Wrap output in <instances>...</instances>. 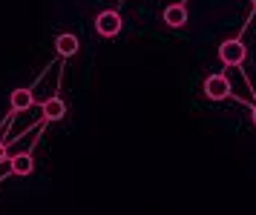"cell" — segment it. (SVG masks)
Returning a JSON list of instances; mask_svg holds the SVG:
<instances>
[{"label":"cell","instance_id":"1","mask_svg":"<svg viewBox=\"0 0 256 215\" xmlns=\"http://www.w3.org/2000/svg\"><path fill=\"white\" fill-rule=\"evenodd\" d=\"M121 26H124V20H121V14L118 11H98V17H95V32L101 34V37H116L118 32H121Z\"/></svg>","mask_w":256,"mask_h":215},{"label":"cell","instance_id":"2","mask_svg":"<svg viewBox=\"0 0 256 215\" xmlns=\"http://www.w3.org/2000/svg\"><path fill=\"white\" fill-rule=\"evenodd\" d=\"M244 55H248V49H244V43L239 37H230V40H224L219 46V57H222L224 66H239L244 60Z\"/></svg>","mask_w":256,"mask_h":215},{"label":"cell","instance_id":"3","mask_svg":"<svg viewBox=\"0 0 256 215\" xmlns=\"http://www.w3.org/2000/svg\"><path fill=\"white\" fill-rule=\"evenodd\" d=\"M204 95H208L210 101H224V98H230V80L224 78V75H210L204 80Z\"/></svg>","mask_w":256,"mask_h":215},{"label":"cell","instance_id":"4","mask_svg":"<svg viewBox=\"0 0 256 215\" xmlns=\"http://www.w3.org/2000/svg\"><path fill=\"white\" fill-rule=\"evenodd\" d=\"M164 23L170 26V29H182L187 23V6L184 3H173V6H167L164 9Z\"/></svg>","mask_w":256,"mask_h":215},{"label":"cell","instance_id":"5","mask_svg":"<svg viewBox=\"0 0 256 215\" xmlns=\"http://www.w3.org/2000/svg\"><path fill=\"white\" fill-rule=\"evenodd\" d=\"M40 112H44L40 118L52 124V121H60V118L66 115V103L60 101V98H49V101H44V106H40Z\"/></svg>","mask_w":256,"mask_h":215},{"label":"cell","instance_id":"6","mask_svg":"<svg viewBox=\"0 0 256 215\" xmlns=\"http://www.w3.org/2000/svg\"><path fill=\"white\" fill-rule=\"evenodd\" d=\"M9 103H12V112H26V109H32V103H35V98H32V89H26V86L14 89L12 98H9Z\"/></svg>","mask_w":256,"mask_h":215},{"label":"cell","instance_id":"7","mask_svg":"<svg viewBox=\"0 0 256 215\" xmlns=\"http://www.w3.org/2000/svg\"><path fill=\"white\" fill-rule=\"evenodd\" d=\"M78 49H81V43H78L75 34H58V40H55V52H58L60 57L78 55Z\"/></svg>","mask_w":256,"mask_h":215},{"label":"cell","instance_id":"8","mask_svg":"<svg viewBox=\"0 0 256 215\" xmlns=\"http://www.w3.org/2000/svg\"><path fill=\"white\" fill-rule=\"evenodd\" d=\"M9 170H12L14 175H32V170H35V158H32L29 152H20V155L9 158Z\"/></svg>","mask_w":256,"mask_h":215},{"label":"cell","instance_id":"9","mask_svg":"<svg viewBox=\"0 0 256 215\" xmlns=\"http://www.w3.org/2000/svg\"><path fill=\"white\" fill-rule=\"evenodd\" d=\"M3 161H9L6 158V144H0V164H3Z\"/></svg>","mask_w":256,"mask_h":215},{"label":"cell","instance_id":"10","mask_svg":"<svg viewBox=\"0 0 256 215\" xmlns=\"http://www.w3.org/2000/svg\"><path fill=\"white\" fill-rule=\"evenodd\" d=\"M254 124H256V103H254Z\"/></svg>","mask_w":256,"mask_h":215},{"label":"cell","instance_id":"11","mask_svg":"<svg viewBox=\"0 0 256 215\" xmlns=\"http://www.w3.org/2000/svg\"><path fill=\"white\" fill-rule=\"evenodd\" d=\"M250 3H254V9H256V0H250Z\"/></svg>","mask_w":256,"mask_h":215}]
</instances>
